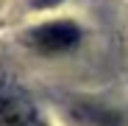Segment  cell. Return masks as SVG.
Returning <instances> with one entry per match:
<instances>
[{"mask_svg": "<svg viewBox=\"0 0 128 126\" xmlns=\"http://www.w3.org/2000/svg\"><path fill=\"white\" fill-rule=\"evenodd\" d=\"M34 6H39V9H48V6H56V3H61V0H31Z\"/></svg>", "mask_w": 128, "mask_h": 126, "instance_id": "3957f363", "label": "cell"}, {"mask_svg": "<svg viewBox=\"0 0 128 126\" xmlns=\"http://www.w3.org/2000/svg\"><path fill=\"white\" fill-rule=\"evenodd\" d=\"M0 126H42V115L34 101L6 81H0Z\"/></svg>", "mask_w": 128, "mask_h": 126, "instance_id": "6da1fadb", "label": "cell"}, {"mask_svg": "<svg viewBox=\"0 0 128 126\" xmlns=\"http://www.w3.org/2000/svg\"><path fill=\"white\" fill-rule=\"evenodd\" d=\"M78 42V28L72 23H48L31 34V45L42 53H61Z\"/></svg>", "mask_w": 128, "mask_h": 126, "instance_id": "7a4b0ae2", "label": "cell"}]
</instances>
